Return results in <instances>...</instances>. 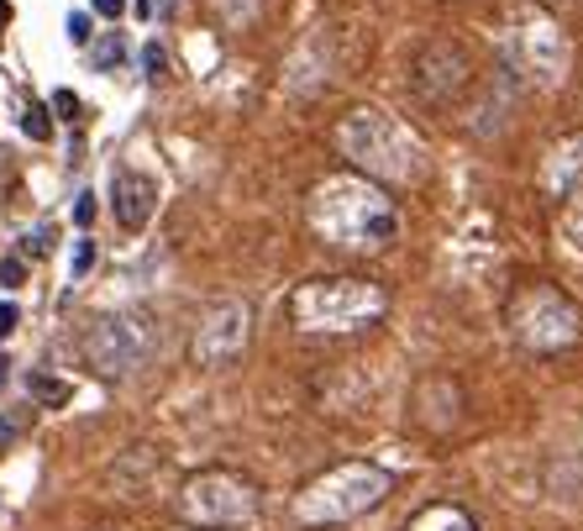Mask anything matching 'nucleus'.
Returning a JSON list of instances; mask_svg holds the SVG:
<instances>
[{"mask_svg": "<svg viewBox=\"0 0 583 531\" xmlns=\"http://www.w3.org/2000/svg\"><path fill=\"white\" fill-rule=\"evenodd\" d=\"M5 22H11V0H0V32H5Z\"/></svg>", "mask_w": 583, "mask_h": 531, "instance_id": "obj_29", "label": "nucleus"}, {"mask_svg": "<svg viewBox=\"0 0 583 531\" xmlns=\"http://www.w3.org/2000/svg\"><path fill=\"white\" fill-rule=\"evenodd\" d=\"M48 237H53V226H37V232H26V237H22V253L43 258V253H48Z\"/></svg>", "mask_w": 583, "mask_h": 531, "instance_id": "obj_21", "label": "nucleus"}, {"mask_svg": "<svg viewBox=\"0 0 583 531\" xmlns=\"http://www.w3.org/2000/svg\"><path fill=\"white\" fill-rule=\"evenodd\" d=\"M568 32H562L552 16H520V22L505 32V64H511L526 85L536 90H558L568 79Z\"/></svg>", "mask_w": 583, "mask_h": 531, "instance_id": "obj_7", "label": "nucleus"}, {"mask_svg": "<svg viewBox=\"0 0 583 531\" xmlns=\"http://www.w3.org/2000/svg\"><path fill=\"white\" fill-rule=\"evenodd\" d=\"M268 0H211V16H216L226 32H247V26L264 16Z\"/></svg>", "mask_w": 583, "mask_h": 531, "instance_id": "obj_14", "label": "nucleus"}, {"mask_svg": "<svg viewBox=\"0 0 583 531\" xmlns=\"http://www.w3.org/2000/svg\"><path fill=\"white\" fill-rule=\"evenodd\" d=\"M258 510V484L232 468H200L179 484V521L200 531L216 527H243Z\"/></svg>", "mask_w": 583, "mask_h": 531, "instance_id": "obj_6", "label": "nucleus"}, {"mask_svg": "<svg viewBox=\"0 0 583 531\" xmlns=\"http://www.w3.org/2000/svg\"><path fill=\"white\" fill-rule=\"evenodd\" d=\"M158 11H164V16H169V11H173V0H158Z\"/></svg>", "mask_w": 583, "mask_h": 531, "instance_id": "obj_30", "label": "nucleus"}, {"mask_svg": "<svg viewBox=\"0 0 583 531\" xmlns=\"http://www.w3.org/2000/svg\"><path fill=\"white\" fill-rule=\"evenodd\" d=\"M389 311V290L358 274H332V279H311L290 295V316L300 332L316 338H341V332H363Z\"/></svg>", "mask_w": 583, "mask_h": 531, "instance_id": "obj_3", "label": "nucleus"}, {"mask_svg": "<svg viewBox=\"0 0 583 531\" xmlns=\"http://www.w3.org/2000/svg\"><path fill=\"white\" fill-rule=\"evenodd\" d=\"M394 489V474L368 458H347L337 468H326L294 495V521L300 527H341L358 521L373 506H384V495Z\"/></svg>", "mask_w": 583, "mask_h": 531, "instance_id": "obj_4", "label": "nucleus"}, {"mask_svg": "<svg viewBox=\"0 0 583 531\" xmlns=\"http://www.w3.org/2000/svg\"><path fill=\"white\" fill-rule=\"evenodd\" d=\"M305 221L337 253H379L400 232V217H394L389 195L379 185H368L363 174H332V179H321L316 190H311Z\"/></svg>", "mask_w": 583, "mask_h": 531, "instance_id": "obj_1", "label": "nucleus"}, {"mask_svg": "<svg viewBox=\"0 0 583 531\" xmlns=\"http://www.w3.org/2000/svg\"><path fill=\"white\" fill-rule=\"evenodd\" d=\"M26 421H32V411H5V416H0V447H5V442H16Z\"/></svg>", "mask_w": 583, "mask_h": 531, "instance_id": "obj_19", "label": "nucleus"}, {"mask_svg": "<svg viewBox=\"0 0 583 531\" xmlns=\"http://www.w3.org/2000/svg\"><path fill=\"white\" fill-rule=\"evenodd\" d=\"M53 111L64 121H79V96H74V90H58V96H53Z\"/></svg>", "mask_w": 583, "mask_h": 531, "instance_id": "obj_22", "label": "nucleus"}, {"mask_svg": "<svg viewBox=\"0 0 583 531\" xmlns=\"http://www.w3.org/2000/svg\"><path fill=\"white\" fill-rule=\"evenodd\" d=\"M405 531H479V521L462 506H426V510H415Z\"/></svg>", "mask_w": 583, "mask_h": 531, "instance_id": "obj_13", "label": "nucleus"}, {"mask_svg": "<svg viewBox=\"0 0 583 531\" xmlns=\"http://www.w3.org/2000/svg\"><path fill=\"white\" fill-rule=\"evenodd\" d=\"M579 179H583V132L552 147V158H547V169H541V190L552 195V200H562Z\"/></svg>", "mask_w": 583, "mask_h": 531, "instance_id": "obj_12", "label": "nucleus"}, {"mask_svg": "<svg viewBox=\"0 0 583 531\" xmlns=\"http://www.w3.org/2000/svg\"><path fill=\"white\" fill-rule=\"evenodd\" d=\"M96 11L105 16V22H116V16L126 11V0H96Z\"/></svg>", "mask_w": 583, "mask_h": 531, "instance_id": "obj_27", "label": "nucleus"}, {"mask_svg": "<svg viewBox=\"0 0 583 531\" xmlns=\"http://www.w3.org/2000/svg\"><path fill=\"white\" fill-rule=\"evenodd\" d=\"M5 368H11V363H5V358H0V385H5Z\"/></svg>", "mask_w": 583, "mask_h": 531, "instance_id": "obj_31", "label": "nucleus"}, {"mask_svg": "<svg viewBox=\"0 0 583 531\" xmlns=\"http://www.w3.org/2000/svg\"><path fill=\"white\" fill-rule=\"evenodd\" d=\"M153 342H158L153 316L116 311V316H100L96 327H90L85 358H90V368H96L100 379H122V374H132V368H143L147 353H153Z\"/></svg>", "mask_w": 583, "mask_h": 531, "instance_id": "obj_8", "label": "nucleus"}, {"mask_svg": "<svg viewBox=\"0 0 583 531\" xmlns=\"http://www.w3.org/2000/svg\"><path fill=\"white\" fill-rule=\"evenodd\" d=\"M90 264H96V242H90V237L74 242V264H69V274H74V279H85V274H90Z\"/></svg>", "mask_w": 583, "mask_h": 531, "instance_id": "obj_18", "label": "nucleus"}, {"mask_svg": "<svg viewBox=\"0 0 583 531\" xmlns=\"http://www.w3.org/2000/svg\"><path fill=\"white\" fill-rule=\"evenodd\" d=\"M153 206H158V185L137 169H116L111 174V211L122 221L126 232H143L153 221Z\"/></svg>", "mask_w": 583, "mask_h": 531, "instance_id": "obj_11", "label": "nucleus"}, {"mask_svg": "<svg viewBox=\"0 0 583 531\" xmlns=\"http://www.w3.org/2000/svg\"><path fill=\"white\" fill-rule=\"evenodd\" d=\"M22 279H26V264H22V258H5V264H0V285H11V290H16Z\"/></svg>", "mask_w": 583, "mask_h": 531, "instance_id": "obj_23", "label": "nucleus"}, {"mask_svg": "<svg viewBox=\"0 0 583 531\" xmlns=\"http://www.w3.org/2000/svg\"><path fill=\"white\" fill-rule=\"evenodd\" d=\"M26 389H32L37 406H64V400H69V385H64V379H48V374H32Z\"/></svg>", "mask_w": 583, "mask_h": 531, "instance_id": "obj_15", "label": "nucleus"}, {"mask_svg": "<svg viewBox=\"0 0 583 531\" xmlns=\"http://www.w3.org/2000/svg\"><path fill=\"white\" fill-rule=\"evenodd\" d=\"M511 338L531 353H562L583 338V311L573 295H562L558 285H526V290L511 300Z\"/></svg>", "mask_w": 583, "mask_h": 531, "instance_id": "obj_5", "label": "nucleus"}, {"mask_svg": "<svg viewBox=\"0 0 583 531\" xmlns=\"http://www.w3.org/2000/svg\"><path fill=\"white\" fill-rule=\"evenodd\" d=\"M143 69H147V79H164L169 58H164V48H158V43H147V48H143Z\"/></svg>", "mask_w": 583, "mask_h": 531, "instance_id": "obj_20", "label": "nucleus"}, {"mask_svg": "<svg viewBox=\"0 0 583 531\" xmlns=\"http://www.w3.org/2000/svg\"><path fill=\"white\" fill-rule=\"evenodd\" d=\"M74 221H79V226H90V221H96V195H79V206H74Z\"/></svg>", "mask_w": 583, "mask_h": 531, "instance_id": "obj_26", "label": "nucleus"}, {"mask_svg": "<svg viewBox=\"0 0 583 531\" xmlns=\"http://www.w3.org/2000/svg\"><path fill=\"white\" fill-rule=\"evenodd\" d=\"M415 74H421V79H415L421 96L447 106V100L468 85V58H462V48H452V43H431V48L415 58Z\"/></svg>", "mask_w": 583, "mask_h": 531, "instance_id": "obj_10", "label": "nucleus"}, {"mask_svg": "<svg viewBox=\"0 0 583 531\" xmlns=\"http://www.w3.org/2000/svg\"><path fill=\"white\" fill-rule=\"evenodd\" d=\"M90 58H96V69H116V64L126 58V37L122 32H105L96 48H90Z\"/></svg>", "mask_w": 583, "mask_h": 531, "instance_id": "obj_16", "label": "nucleus"}, {"mask_svg": "<svg viewBox=\"0 0 583 531\" xmlns=\"http://www.w3.org/2000/svg\"><path fill=\"white\" fill-rule=\"evenodd\" d=\"M16 321H22L16 306H11V300H0V338H11V332H16Z\"/></svg>", "mask_w": 583, "mask_h": 531, "instance_id": "obj_25", "label": "nucleus"}, {"mask_svg": "<svg viewBox=\"0 0 583 531\" xmlns=\"http://www.w3.org/2000/svg\"><path fill=\"white\" fill-rule=\"evenodd\" d=\"M247 332H253V316H247L243 300H216L211 311L200 316L190 342V358L200 368H216V363H232L247 347Z\"/></svg>", "mask_w": 583, "mask_h": 531, "instance_id": "obj_9", "label": "nucleus"}, {"mask_svg": "<svg viewBox=\"0 0 583 531\" xmlns=\"http://www.w3.org/2000/svg\"><path fill=\"white\" fill-rule=\"evenodd\" d=\"M337 147L368 185H373V179L415 185V179H421V164H426L421 143L411 137V126H400V121L384 117V111H352V117H341Z\"/></svg>", "mask_w": 583, "mask_h": 531, "instance_id": "obj_2", "label": "nucleus"}, {"mask_svg": "<svg viewBox=\"0 0 583 531\" xmlns=\"http://www.w3.org/2000/svg\"><path fill=\"white\" fill-rule=\"evenodd\" d=\"M69 37L74 43H90V16H85V11H74L69 16Z\"/></svg>", "mask_w": 583, "mask_h": 531, "instance_id": "obj_24", "label": "nucleus"}, {"mask_svg": "<svg viewBox=\"0 0 583 531\" xmlns=\"http://www.w3.org/2000/svg\"><path fill=\"white\" fill-rule=\"evenodd\" d=\"M568 226L583 237V185H579V200H573V211H568Z\"/></svg>", "mask_w": 583, "mask_h": 531, "instance_id": "obj_28", "label": "nucleus"}, {"mask_svg": "<svg viewBox=\"0 0 583 531\" xmlns=\"http://www.w3.org/2000/svg\"><path fill=\"white\" fill-rule=\"evenodd\" d=\"M22 132L32 137V143H48V132H53V121L43 106H26V117H22Z\"/></svg>", "mask_w": 583, "mask_h": 531, "instance_id": "obj_17", "label": "nucleus"}]
</instances>
